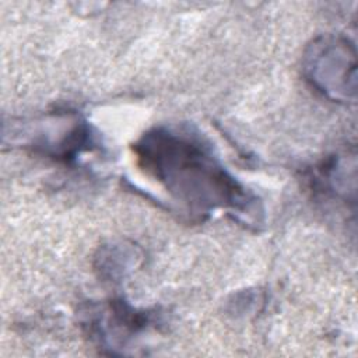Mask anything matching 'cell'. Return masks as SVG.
Returning <instances> with one entry per match:
<instances>
[{
    "label": "cell",
    "instance_id": "7a4b0ae2",
    "mask_svg": "<svg viewBox=\"0 0 358 358\" xmlns=\"http://www.w3.org/2000/svg\"><path fill=\"white\" fill-rule=\"evenodd\" d=\"M303 73L310 85L334 102L355 96V48L340 36L316 39L303 60Z\"/></svg>",
    "mask_w": 358,
    "mask_h": 358
},
{
    "label": "cell",
    "instance_id": "6da1fadb",
    "mask_svg": "<svg viewBox=\"0 0 358 358\" xmlns=\"http://www.w3.org/2000/svg\"><path fill=\"white\" fill-rule=\"evenodd\" d=\"M134 152L150 176L196 213L222 208L250 217L259 211L257 199L224 168L211 147L190 130L155 127L134 144Z\"/></svg>",
    "mask_w": 358,
    "mask_h": 358
},
{
    "label": "cell",
    "instance_id": "3957f363",
    "mask_svg": "<svg viewBox=\"0 0 358 358\" xmlns=\"http://www.w3.org/2000/svg\"><path fill=\"white\" fill-rule=\"evenodd\" d=\"M150 322V313L137 312L122 301H115L103 313L96 315L90 320V329L91 334L99 340V343L115 348V345L124 344L126 338L147 329Z\"/></svg>",
    "mask_w": 358,
    "mask_h": 358
}]
</instances>
